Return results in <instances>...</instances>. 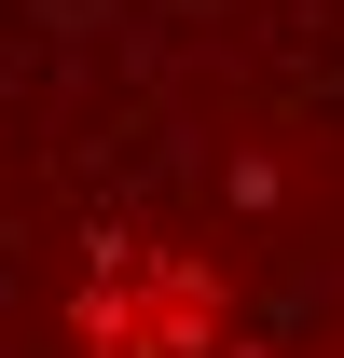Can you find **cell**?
Returning a JSON list of instances; mask_svg holds the SVG:
<instances>
[{"mask_svg": "<svg viewBox=\"0 0 344 358\" xmlns=\"http://www.w3.org/2000/svg\"><path fill=\"white\" fill-rule=\"evenodd\" d=\"M220 331V275L179 262V248H138V234H96L83 289H69V345L83 358H207Z\"/></svg>", "mask_w": 344, "mask_h": 358, "instance_id": "cell-1", "label": "cell"}]
</instances>
